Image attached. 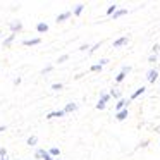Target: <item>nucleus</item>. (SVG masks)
Returning <instances> with one entry per match:
<instances>
[{
	"mask_svg": "<svg viewBox=\"0 0 160 160\" xmlns=\"http://www.w3.org/2000/svg\"><path fill=\"white\" fill-rule=\"evenodd\" d=\"M108 98H110V95H102V97H100V102H98V105H97L98 110H103L105 105H107V102H108Z\"/></svg>",
	"mask_w": 160,
	"mask_h": 160,
	"instance_id": "nucleus-1",
	"label": "nucleus"
},
{
	"mask_svg": "<svg viewBox=\"0 0 160 160\" xmlns=\"http://www.w3.org/2000/svg\"><path fill=\"white\" fill-rule=\"evenodd\" d=\"M36 157H38V158L42 157L43 160H53V158H52V155H50L48 152H45V150H38V152H36Z\"/></svg>",
	"mask_w": 160,
	"mask_h": 160,
	"instance_id": "nucleus-2",
	"label": "nucleus"
},
{
	"mask_svg": "<svg viewBox=\"0 0 160 160\" xmlns=\"http://www.w3.org/2000/svg\"><path fill=\"white\" fill-rule=\"evenodd\" d=\"M157 78H158V71H157V69H152V71L148 72V81H150V83H155Z\"/></svg>",
	"mask_w": 160,
	"mask_h": 160,
	"instance_id": "nucleus-3",
	"label": "nucleus"
},
{
	"mask_svg": "<svg viewBox=\"0 0 160 160\" xmlns=\"http://www.w3.org/2000/svg\"><path fill=\"white\" fill-rule=\"evenodd\" d=\"M145 91H146V90H145V86H141V88H138V90H136V91H134V93H132V95H131V102H132V100H136V98H138V97H139V95H143V93H145Z\"/></svg>",
	"mask_w": 160,
	"mask_h": 160,
	"instance_id": "nucleus-4",
	"label": "nucleus"
},
{
	"mask_svg": "<svg viewBox=\"0 0 160 160\" xmlns=\"http://www.w3.org/2000/svg\"><path fill=\"white\" fill-rule=\"evenodd\" d=\"M128 114H129L128 108H122L121 112H117V117H115V119H119V121H124V119L128 117Z\"/></svg>",
	"mask_w": 160,
	"mask_h": 160,
	"instance_id": "nucleus-5",
	"label": "nucleus"
},
{
	"mask_svg": "<svg viewBox=\"0 0 160 160\" xmlns=\"http://www.w3.org/2000/svg\"><path fill=\"white\" fill-rule=\"evenodd\" d=\"M66 114L64 110H55V112H50L48 115H47V119H53V117H62V115Z\"/></svg>",
	"mask_w": 160,
	"mask_h": 160,
	"instance_id": "nucleus-6",
	"label": "nucleus"
},
{
	"mask_svg": "<svg viewBox=\"0 0 160 160\" xmlns=\"http://www.w3.org/2000/svg\"><path fill=\"white\" fill-rule=\"evenodd\" d=\"M126 43H128V38L122 36V38H119V40H115V42H114V47L117 48V47H122V45H126Z\"/></svg>",
	"mask_w": 160,
	"mask_h": 160,
	"instance_id": "nucleus-7",
	"label": "nucleus"
},
{
	"mask_svg": "<svg viewBox=\"0 0 160 160\" xmlns=\"http://www.w3.org/2000/svg\"><path fill=\"white\" fill-rule=\"evenodd\" d=\"M126 14H128V11H126V9H121V11L117 9V11H115V14L112 16V18H114V19H119V18H122V16H126Z\"/></svg>",
	"mask_w": 160,
	"mask_h": 160,
	"instance_id": "nucleus-8",
	"label": "nucleus"
},
{
	"mask_svg": "<svg viewBox=\"0 0 160 160\" xmlns=\"http://www.w3.org/2000/svg\"><path fill=\"white\" fill-rule=\"evenodd\" d=\"M71 16V12H64V14H59L57 16V22H62V21H66L67 18Z\"/></svg>",
	"mask_w": 160,
	"mask_h": 160,
	"instance_id": "nucleus-9",
	"label": "nucleus"
},
{
	"mask_svg": "<svg viewBox=\"0 0 160 160\" xmlns=\"http://www.w3.org/2000/svg\"><path fill=\"white\" fill-rule=\"evenodd\" d=\"M36 29H38V33H45L47 29H48V24H45V22H40V24L36 26Z\"/></svg>",
	"mask_w": 160,
	"mask_h": 160,
	"instance_id": "nucleus-10",
	"label": "nucleus"
},
{
	"mask_svg": "<svg viewBox=\"0 0 160 160\" xmlns=\"http://www.w3.org/2000/svg\"><path fill=\"white\" fill-rule=\"evenodd\" d=\"M38 43H40V38H33V40H26L24 45L26 47H31V45H38Z\"/></svg>",
	"mask_w": 160,
	"mask_h": 160,
	"instance_id": "nucleus-11",
	"label": "nucleus"
},
{
	"mask_svg": "<svg viewBox=\"0 0 160 160\" xmlns=\"http://www.w3.org/2000/svg\"><path fill=\"white\" fill-rule=\"evenodd\" d=\"M76 108H78V105H76V103H67V105H66V108H64V112L67 114V112H72V110H76Z\"/></svg>",
	"mask_w": 160,
	"mask_h": 160,
	"instance_id": "nucleus-12",
	"label": "nucleus"
},
{
	"mask_svg": "<svg viewBox=\"0 0 160 160\" xmlns=\"http://www.w3.org/2000/svg\"><path fill=\"white\" fill-rule=\"evenodd\" d=\"M122 108H126V100H119L117 105H115V110H117V112H121Z\"/></svg>",
	"mask_w": 160,
	"mask_h": 160,
	"instance_id": "nucleus-13",
	"label": "nucleus"
},
{
	"mask_svg": "<svg viewBox=\"0 0 160 160\" xmlns=\"http://www.w3.org/2000/svg\"><path fill=\"white\" fill-rule=\"evenodd\" d=\"M115 11H117V7H115V5H110V7L107 9V16H114Z\"/></svg>",
	"mask_w": 160,
	"mask_h": 160,
	"instance_id": "nucleus-14",
	"label": "nucleus"
},
{
	"mask_svg": "<svg viewBox=\"0 0 160 160\" xmlns=\"http://www.w3.org/2000/svg\"><path fill=\"white\" fill-rule=\"evenodd\" d=\"M124 78H126V72H119L117 78H115V81H117V83H122V81H124Z\"/></svg>",
	"mask_w": 160,
	"mask_h": 160,
	"instance_id": "nucleus-15",
	"label": "nucleus"
},
{
	"mask_svg": "<svg viewBox=\"0 0 160 160\" xmlns=\"http://www.w3.org/2000/svg\"><path fill=\"white\" fill-rule=\"evenodd\" d=\"M83 9H84V7H83V5H78V7H76V9H74V16H79V14H81V12H83Z\"/></svg>",
	"mask_w": 160,
	"mask_h": 160,
	"instance_id": "nucleus-16",
	"label": "nucleus"
},
{
	"mask_svg": "<svg viewBox=\"0 0 160 160\" xmlns=\"http://www.w3.org/2000/svg\"><path fill=\"white\" fill-rule=\"evenodd\" d=\"M36 141H38L36 136H29V138H28V145H36Z\"/></svg>",
	"mask_w": 160,
	"mask_h": 160,
	"instance_id": "nucleus-17",
	"label": "nucleus"
},
{
	"mask_svg": "<svg viewBox=\"0 0 160 160\" xmlns=\"http://www.w3.org/2000/svg\"><path fill=\"white\" fill-rule=\"evenodd\" d=\"M22 24L21 22H16V24H12V31H18V29H21Z\"/></svg>",
	"mask_w": 160,
	"mask_h": 160,
	"instance_id": "nucleus-18",
	"label": "nucleus"
},
{
	"mask_svg": "<svg viewBox=\"0 0 160 160\" xmlns=\"http://www.w3.org/2000/svg\"><path fill=\"white\" fill-rule=\"evenodd\" d=\"M12 42H14V35H12V36H9V38H7V40H5V42H4V45L7 47V45H11Z\"/></svg>",
	"mask_w": 160,
	"mask_h": 160,
	"instance_id": "nucleus-19",
	"label": "nucleus"
},
{
	"mask_svg": "<svg viewBox=\"0 0 160 160\" xmlns=\"http://www.w3.org/2000/svg\"><path fill=\"white\" fill-rule=\"evenodd\" d=\"M158 52H160V45L157 43V45H153V55H157Z\"/></svg>",
	"mask_w": 160,
	"mask_h": 160,
	"instance_id": "nucleus-20",
	"label": "nucleus"
},
{
	"mask_svg": "<svg viewBox=\"0 0 160 160\" xmlns=\"http://www.w3.org/2000/svg\"><path fill=\"white\" fill-rule=\"evenodd\" d=\"M110 97H115V98H119V97H121V93H119L117 90H112V91H110Z\"/></svg>",
	"mask_w": 160,
	"mask_h": 160,
	"instance_id": "nucleus-21",
	"label": "nucleus"
},
{
	"mask_svg": "<svg viewBox=\"0 0 160 160\" xmlns=\"http://www.w3.org/2000/svg\"><path fill=\"white\" fill-rule=\"evenodd\" d=\"M50 155H59V148H50Z\"/></svg>",
	"mask_w": 160,
	"mask_h": 160,
	"instance_id": "nucleus-22",
	"label": "nucleus"
},
{
	"mask_svg": "<svg viewBox=\"0 0 160 160\" xmlns=\"http://www.w3.org/2000/svg\"><path fill=\"white\" fill-rule=\"evenodd\" d=\"M100 69H102L100 64H97V66H91V71H93V72H97V71H100Z\"/></svg>",
	"mask_w": 160,
	"mask_h": 160,
	"instance_id": "nucleus-23",
	"label": "nucleus"
},
{
	"mask_svg": "<svg viewBox=\"0 0 160 160\" xmlns=\"http://www.w3.org/2000/svg\"><path fill=\"white\" fill-rule=\"evenodd\" d=\"M52 88H53V90H60V88H62V84H60V83H55Z\"/></svg>",
	"mask_w": 160,
	"mask_h": 160,
	"instance_id": "nucleus-24",
	"label": "nucleus"
},
{
	"mask_svg": "<svg viewBox=\"0 0 160 160\" xmlns=\"http://www.w3.org/2000/svg\"><path fill=\"white\" fill-rule=\"evenodd\" d=\"M0 157H2V158H5V148H0Z\"/></svg>",
	"mask_w": 160,
	"mask_h": 160,
	"instance_id": "nucleus-25",
	"label": "nucleus"
},
{
	"mask_svg": "<svg viewBox=\"0 0 160 160\" xmlns=\"http://www.w3.org/2000/svg\"><path fill=\"white\" fill-rule=\"evenodd\" d=\"M107 62H108V60H107V59H102V60H100V66H102V67H103V66H105V64H107Z\"/></svg>",
	"mask_w": 160,
	"mask_h": 160,
	"instance_id": "nucleus-26",
	"label": "nucleus"
},
{
	"mask_svg": "<svg viewBox=\"0 0 160 160\" xmlns=\"http://www.w3.org/2000/svg\"><path fill=\"white\" fill-rule=\"evenodd\" d=\"M48 71H52V67H45V69H43L42 72H43V74H47V72H48Z\"/></svg>",
	"mask_w": 160,
	"mask_h": 160,
	"instance_id": "nucleus-27",
	"label": "nucleus"
},
{
	"mask_svg": "<svg viewBox=\"0 0 160 160\" xmlns=\"http://www.w3.org/2000/svg\"><path fill=\"white\" fill-rule=\"evenodd\" d=\"M64 60H67V55H62V57L59 59V62H64Z\"/></svg>",
	"mask_w": 160,
	"mask_h": 160,
	"instance_id": "nucleus-28",
	"label": "nucleus"
},
{
	"mask_svg": "<svg viewBox=\"0 0 160 160\" xmlns=\"http://www.w3.org/2000/svg\"><path fill=\"white\" fill-rule=\"evenodd\" d=\"M2 160H9V158H7V157H5V158H2Z\"/></svg>",
	"mask_w": 160,
	"mask_h": 160,
	"instance_id": "nucleus-29",
	"label": "nucleus"
}]
</instances>
